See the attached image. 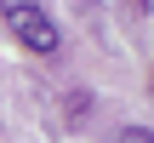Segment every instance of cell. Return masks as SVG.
<instances>
[{
    "instance_id": "obj_1",
    "label": "cell",
    "mask_w": 154,
    "mask_h": 143,
    "mask_svg": "<svg viewBox=\"0 0 154 143\" xmlns=\"http://www.w3.org/2000/svg\"><path fill=\"white\" fill-rule=\"evenodd\" d=\"M0 17H6V29H11L34 57H51V52L63 46V34H57L51 11H46V6H34V0H6V6H0Z\"/></svg>"
},
{
    "instance_id": "obj_2",
    "label": "cell",
    "mask_w": 154,
    "mask_h": 143,
    "mask_svg": "<svg viewBox=\"0 0 154 143\" xmlns=\"http://www.w3.org/2000/svg\"><path fill=\"white\" fill-rule=\"evenodd\" d=\"M114 143H154V132H143V126H126V132H120Z\"/></svg>"
}]
</instances>
